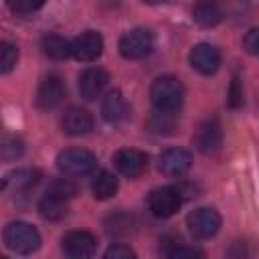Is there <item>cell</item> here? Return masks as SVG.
I'll list each match as a JSON object with an SVG mask.
<instances>
[{"mask_svg":"<svg viewBox=\"0 0 259 259\" xmlns=\"http://www.w3.org/2000/svg\"><path fill=\"white\" fill-rule=\"evenodd\" d=\"M150 97H152L154 109L174 113V111H178L180 105H182L184 87H182L180 79H176L174 75H162V77H158V79L152 83V87H150Z\"/></svg>","mask_w":259,"mask_h":259,"instance_id":"6da1fadb","label":"cell"},{"mask_svg":"<svg viewBox=\"0 0 259 259\" xmlns=\"http://www.w3.org/2000/svg\"><path fill=\"white\" fill-rule=\"evenodd\" d=\"M4 243L16 255H30L40 247V233L24 221H14L4 229Z\"/></svg>","mask_w":259,"mask_h":259,"instance_id":"7a4b0ae2","label":"cell"},{"mask_svg":"<svg viewBox=\"0 0 259 259\" xmlns=\"http://www.w3.org/2000/svg\"><path fill=\"white\" fill-rule=\"evenodd\" d=\"M57 168L65 176H87L97 168V158L85 148H67L59 152Z\"/></svg>","mask_w":259,"mask_h":259,"instance_id":"3957f363","label":"cell"},{"mask_svg":"<svg viewBox=\"0 0 259 259\" xmlns=\"http://www.w3.org/2000/svg\"><path fill=\"white\" fill-rule=\"evenodd\" d=\"M221 214L210 208V206H200V208H194L188 217H186V227L190 231V235L198 241H204V239H210L219 233L221 229Z\"/></svg>","mask_w":259,"mask_h":259,"instance_id":"277c9868","label":"cell"},{"mask_svg":"<svg viewBox=\"0 0 259 259\" xmlns=\"http://www.w3.org/2000/svg\"><path fill=\"white\" fill-rule=\"evenodd\" d=\"M117 49L123 59H142L154 49V32L144 26L132 28L119 38Z\"/></svg>","mask_w":259,"mask_h":259,"instance_id":"5b68a950","label":"cell"},{"mask_svg":"<svg viewBox=\"0 0 259 259\" xmlns=\"http://www.w3.org/2000/svg\"><path fill=\"white\" fill-rule=\"evenodd\" d=\"M61 249L67 259H91L97 251V239L89 231H69L61 239Z\"/></svg>","mask_w":259,"mask_h":259,"instance_id":"8992f818","label":"cell"},{"mask_svg":"<svg viewBox=\"0 0 259 259\" xmlns=\"http://www.w3.org/2000/svg\"><path fill=\"white\" fill-rule=\"evenodd\" d=\"M182 204V192L176 186H160L154 188L148 196V206L154 217L158 219H168L178 212Z\"/></svg>","mask_w":259,"mask_h":259,"instance_id":"52a82bcc","label":"cell"},{"mask_svg":"<svg viewBox=\"0 0 259 259\" xmlns=\"http://www.w3.org/2000/svg\"><path fill=\"white\" fill-rule=\"evenodd\" d=\"M101 51H103V38L95 30H85L71 40V55L81 63H91L99 59Z\"/></svg>","mask_w":259,"mask_h":259,"instance_id":"ba28073f","label":"cell"},{"mask_svg":"<svg viewBox=\"0 0 259 259\" xmlns=\"http://www.w3.org/2000/svg\"><path fill=\"white\" fill-rule=\"evenodd\" d=\"M190 166H192V154L184 148H168L160 154V160H158L160 172L172 178L184 176L190 170Z\"/></svg>","mask_w":259,"mask_h":259,"instance_id":"9c48e42d","label":"cell"},{"mask_svg":"<svg viewBox=\"0 0 259 259\" xmlns=\"http://www.w3.org/2000/svg\"><path fill=\"white\" fill-rule=\"evenodd\" d=\"M188 59H190V65L194 71H198L200 75H212V73H217V69L221 65V51L214 45L200 42V45L192 47Z\"/></svg>","mask_w":259,"mask_h":259,"instance_id":"30bf717a","label":"cell"},{"mask_svg":"<svg viewBox=\"0 0 259 259\" xmlns=\"http://www.w3.org/2000/svg\"><path fill=\"white\" fill-rule=\"evenodd\" d=\"M221 144H223V127H221V121L217 117L204 119L198 125L196 134H194V146L202 154H212L214 150H219Z\"/></svg>","mask_w":259,"mask_h":259,"instance_id":"8fae6325","label":"cell"},{"mask_svg":"<svg viewBox=\"0 0 259 259\" xmlns=\"http://www.w3.org/2000/svg\"><path fill=\"white\" fill-rule=\"evenodd\" d=\"M113 164L115 168L127 176V178H136L140 176L146 166H148V156L142 152V150H136V148H121L115 152L113 156Z\"/></svg>","mask_w":259,"mask_h":259,"instance_id":"7c38bea8","label":"cell"},{"mask_svg":"<svg viewBox=\"0 0 259 259\" xmlns=\"http://www.w3.org/2000/svg\"><path fill=\"white\" fill-rule=\"evenodd\" d=\"M130 103L125 101V97H123V93L119 91V89H113V91H109L105 97H103V101H101V115H103V119L107 121V123H111V125H119V123H123L127 117H130Z\"/></svg>","mask_w":259,"mask_h":259,"instance_id":"4fadbf2b","label":"cell"},{"mask_svg":"<svg viewBox=\"0 0 259 259\" xmlns=\"http://www.w3.org/2000/svg\"><path fill=\"white\" fill-rule=\"evenodd\" d=\"M107 81H109L107 71H103L101 67H87L79 75V93H81V97L87 99V101L99 97L103 93Z\"/></svg>","mask_w":259,"mask_h":259,"instance_id":"5bb4252c","label":"cell"},{"mask_svg":"<svg viewBox=\"0 0 259 259\" xmlns=\"http://www.w3.org/2000/svg\"><path fill=\"white\" fill-rule=\"evenodd\" d=\"M65 99V85L61 81V77L57 75H49L42 79V83L38 85L36 91V107L40 109H55L61 101Z\"/></svg>","mask_w":259,"mask_h":259,"instance_id":"9a60e30c","label":"cell"},{"mask_svg":"<svg viewBox=\"0 0 259 259\" xmlns=\"http://www.w3.org/2000/svg\"><path fill=\"white\" fill-rule=\"evenodd\" d=\"M61 127L69 136H85L93 130V115L83 107H69L61 117Z\"/></svg>","mask_w":259,"mask_h":259,"instance_id":"2e32d148","label":"cell"},{"mask_svg":"<svg viewBox=\"0 0 259 259\" xmlns=\"http://www.w3.org/2000/svg\"><path fill=\"white\" fill-rule=\"evenodd\" d=\"M40 180V170L36 168H18L10 172L2 180V188H14V190H28Z\"/></svg>","mask_w":259,"mask_h":259,"instance_id":"e0dca14e","label":"cell"},{"mask_svg":"<svg viewBox=\"0 0 259 259\" xmlns=\"http://www.w3.org/2000/svg\"><path fill=\"white\" fill-rule=\"evenodd\" d=\"M40 47H42V53L49 59H55V61H63V59H67L71 55V42L67 38H63L61 34H47V36H42Z\"/></svg>","mask_w":259,"mask_h":259,"instance_id":"ac0fdd59","label":"cell"},{"mask_svg":"<svg viewBox=\"0 0 259 259\" xmlns=\"http://www.w3.org/2000/svg\"><path fill=\"white\" fill-rule=\"evenodd\" d=\"M115 190H117V178H115V174H111L107 170H99L95 174V178L91 180V192L99 200L111 198L115 194Z\"/></svg>","mask_w":259,"mask_h":259,"instance_id":"d6986e66","label":"cell"},{"mask_svg":"<svg viewBox=\"0 0 259 259\" xmlns=\"http://www.w3.org/2000/svg\"><path fill=\"white\" fill-rule=\"evenodd\" d=\"M192 18L200 26H217L223 20V10L212 2H198L192 8Z\"/></svg>","mask_w":259,"mask_h":259,"instance_id":"ffe728a7","label":"cell"},{"mask_svg":"<svg viewBox=\"0 0 259 259\" xmlns=\"http://www.w3.org/2000/svg\"><path fill=\"white\" fill-rule=\"evenodd\" d=\"M174 125H176L174 113H168V111H158V109H154V113H152L150 119H148V127H150V132L160 134V136H168V134H172Z\"/></svg>","mask_w":259,"mask_h":259,"instance_id":"44dd1931","label":"cell"},{"mask_svg":"<svg viewBox=\"0 0 259 259\" xmlns=\"http://www.w3.org/2000/svg\"><path fill=\"white\" fill-rule=\"evenodd\" d=\"M38 210L47 221H61L67 214V204H65V200H59V198H53L47 194L38 202Z\"/></svg>","mask_w":259,"mask_h":259,"instance_id":"7402d4cb","label":"cell"},{"mask_svg":"<svg viewBox=\"0 0 259 259\" xmlns=\"http://www.w3.org/2000/svg\"><path fill=\"white\" fill-rule=\"evenodd\" d=\"M257 255V245L253 239H235L227 251V259H255Z\"/></svg>","mask_w":259,"mask_h":259,"instance_id":"603a6c76","label":"cell"},{"mask_svg":"<svg viewBox=\"0 0 259 259\" xmlns=\"http://www.w3.org/2000/svg\"><path fill=\"white\" fill-rule=\"evenodd\" d=\"M47 194L53 196V198H59V200H65L67 202L69 198H73L77 194V184L71 178H57V180L51 182Z\"/></svg>","mask_w":259,"mask_h":259,"instance_id":"cb8c5ba5","label":"cell"},{"mask_svg":"<svg viewBox=\"0 0 259 259\" xmlns=\"http://www.w3.org/2000/svg\"><path fill=\"white\" fill-rule=\"evenodd\" d=\"M24 152V142L16 136H4L2 144H0V156L4 162H12L16 158H20Z\"/></svg>","mask_w":259,"mask_h":259,"instance_id":"d4e9b609","label":"cell"},{"mask_svg":"<svg viewBox=\"0 0 259 259\" xmlns=\"http://www.w3.org/2000/svg\"><path fill=\"white\" fill-rule=\"evenodd\" d=\"M16 61H18V49H16V45L4 40L0 45V71L2 73H10L16 67Z\"/></svg>","mask_w":259,"mask_h":259,"instance_id":"484cf974","label":"cell"},{"mask_svg":"<svg viewBox=\"0 0 259 259\" xmlns=\"http://www.w3.org/2000/svg\"><path fill=\"white\" fill-rule=\"evenodd\" d=\"M168 259H204V253L190 245H174L168 253Z\"/></svg>","mask_w":259,"mask_h":259,"instance_id":"4316f807","label":"cell"},{"mask_svg":"<svg viewBox=\"0 0 259 259\" xmlns=\"http://www.w3.org/2000/svg\"><path fill=\"white\" fill-rule=\"evenodd\" d=\"M103 259H138V257H136V253H134L132 247L117 243V245H111V247L103 253Z\"/></svg>","mask_w":259,"mask_h":259,"instance_id":"83f0119b","label":"cell"},{"mask_svg":"<svg viewBox=\"0 0 259 259\" xmlns=\"http://www.w3.org/2000/svg\"><path fill=\"white\" fill-rule=\"evenodd\" d=\"M40 6H42L40 0H16V2H10V8H12L16 14H22V16L32 14V12L38 10Z\"/></svg>","mask_w":259,"mask_h":259,"instance_id":"f1b7e54d","label":"cell"},{"mask_svg":"<svg viewBox=\"0 0 259 259\" xmlns=\"http://www.w3.org/2000/svg\"><path fill=\"white\" fill-rule=\"evenodd\" d=\"M227 101H229V107H233V109H237V107L243 105V87H241L239 77L233 79V83L229 87V99Z\"/></svg>","mask_w":259,"mask_h":259,"instance_id":"f546056e","label":"cell"},{"mask_svg":"<svg viewBox=\"0 0 259 259\" xmlns=\"http://www.w3.org/2000/svg\"><path fill=\"white\" fill-rule=\"evenodd\" d=\"M243 49H245L249 55L259 57V26H257V28H251V30L245 34V38H243Z\"/></svg>","mask_w":259,"mask_h":259,"instance_id":"4dcf8cb0","label":"cell"},{"mask_svg":"<svg viewBox=\"0 0 259 259\" xmlns=\"http://www.w3.org/2000/svg\"><path fill=\"white\" fill-rule=\"evenodd\" d=\"M0 259H8V257H0Z\"/></svg>","mask_w":259,"mask_h":259,"instance_id":"1f68e13d","label":"cell"}]
</instances>
